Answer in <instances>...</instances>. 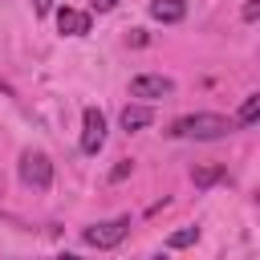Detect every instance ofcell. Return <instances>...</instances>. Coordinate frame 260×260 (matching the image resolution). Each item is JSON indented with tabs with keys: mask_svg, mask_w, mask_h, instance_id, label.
Wrapping results in <instances>:
<instances>
[{
	"mask_svg": "<svg viewBox=\"0 0 260 260\" xmlns=\"http://www.w3.org/2000/svg\"><path fill=\"white\" fill-rule=\"evenodd\" d=\"M236 130L232 118L223 114H187V118H175L171 122V138H195V142H211V138H228Z\"/></svg>",
	"mask_w": 260,
	"mask_h": 260,
	"instance_id": "1",
	"label": "cell"
},
{
	"mask_svg": "<svg viewBox=\"0 0 260 260\" xmlns=\"http://www.w3.org/2000/svg\"><path fill=\"white\" fill-rule=\"evenodd\" d=\"M126 236H130V215H118V219L89 223V228L81 232V244H89V248H118Z\"/></svg>",
	"mask_w": 260,
	"mask_h": 260,
	"instance_id": "2",
	"label": "cell"
},
{
	"mask_svg": "<svg viewBox=\"0 0 260 260\" xmlns=\"http://www.w3.org/2000/svg\"><path fill=\"white\" fill-rule=\"evenodd\" d=\"M16 171H20V183L32 187V191H49V183H53V162H49V154H41V150H24Z\"/></svg>",
	"mask_w": 260,
	"mask_h": 260,
	"instance_id": "3",
	"label": "cell"
},
{
	"mask_svg": "<svg viewBox=\"0 0 260 260\" xmlns=\"http://www.w3.org/2000/svg\"><path fill=\"white\" fill-rule=\"evenodd\" d=\"M171 93H175V81L162 73H138L130 81V98H142V102H162Z\"/></svg>",
	"mask_w": 260,
	"mask_h": 260,
	"instance_id": "4",
	"label": "cell"
},
{
	"mask_svg": "<svg viewBox=\"0 0 260 260\" xmlns=\"http://www.w3.org/2000/svg\"><path fill=\"white\" fill-rule=\"evenodd\" d=\"M102 146H106V114L98 106H85V114H81V150L98 154Z\"/></svg>",
	"mask_w": 260,
	"mask_h": 260,
	"instance_id": "5",
	"label": "cell"
},
{
	"mask_svg": "<svg viewBox=\"0 0 260 260\" xmlns=\"http://www.w3.org/2000/svg\"><path fill=\"white\" fill-rule=\"evenodd\" d=\"M57 28H61L65 37H85V32H89V12H81V8H61V12H57Z\"/></svg>",
	"mask_w": 260,
	"mask_h": 260,
	"instance_id": "6",
	"label": "cell"
},
{
	"mask_svg": "<svg viewBox=\"0 0 260 260\" xmlns=\"http://www.w3.org/2000/svg\"><path fill=\"white\" fill-rule=\"evenodd\" d=\"M150 16L162 24H179L187 16V0H150Z\"/></svg>",
	"mask_w": 260,
	"mask_h": 260,
	"instance_id": "7",
	"label": "cell"
},
{
	"mask_svg": "<svg viewBox=\"0 0 260 260\" xmlns=\"http://www.w3.org/2000/svg\"><path fill=\"white\" fill-rule=\"evenodd\" d=\"M154 122V110L150 106H126L122 110V130H142Z\"/></svg>",
	"mask_w": 260,
	"mask_h": 260,
	"instance_id": "8",
	"label": "cell"
},
{
	"mask_svg": "<svg viewBox=\"0 0 260 260\" xmlns=\"http://www.w3.org/2000/svg\"><path fill=\"white\" fill-rule=\"evenodd\" d=\"M256 114H260V93H248V98H244V106H240L236 126H252V122H256Z\"/></svg>",
	"mask_w": 260,
	"mask_h": 260,
	"instance_id": "9",
	"label": "cell"
},
{
	"mask_svg": "<svg viewBox=\"0 0 260 260\" xmlns=\"http://www.w3.org/2000/svg\"><path fill=\"white\" fill-rule=\"evenodd\" d=\"M228 171L223 167H199V171H191V179H195V187H211V183H219Z\"/></svg>",
	"mask_w": 260,
	"mask_h": 260,
	"instance_id": "10",
	"label": "cell"
},
{
	"mask_svg": "<svg viewBox=\"0 0 260 260\" xmlns=\"http://www.w3.org/2000/svg\"><path fill=\"white\" fill-rule=\"evenodd\" d=\"M195 240H199V228H183V232L167 236V248H191Z\"/></svg>",
	"mask_w": 260,
	"mask_h": 260,
	"instance_id": "11",
	"label": "cell"
},
{
	"mask_svg": "<svg viewBox=\"0 0 260 260\" xmlns=\"http://www.w3.org/2000/svg\"><path fill=\"white\" fill-rule=\"evenodd\" d=\"M256 16H260V0H248L244 4V20H256Z\"/></svg>",
	"mask_w": 260,
	"mask_h": 260,
	"instance_id": "12",
	"label": "cell"
},
{
	"mask_svg": "<svg viewBox=\"0 0 260 260\" xmlns=\"http://www.w3.org/2000/svg\"><path fill=\"white\" fill-rule=\"evenodd\" d=\"M126 175H130V162H118V167H114V171H110V179H114V183H122V179H126Z\"/></svg>",
	"mask_w": 260,
	"mask_h": 260,
	"instance_id": "13",
	"label": "cell"
},
{
	"mask_svg": "<svg viewBox=\"0 0 260 260\" xmlns=\"http://www.w3.org/2000/svg\"><path fill=\"white\" fill-rule=\"evenodd\" d=\"M32 12H37V16H49V12H53V0H32Z\"/></svg>",
	"mask_w": 260,
	"mask_h": 260,
	"instance_id": "14",
	"label": "cell"
},
{
	"mask_svg": "<svg viewBox=\"0 0 260 260\" xmlns=\"http://www.w3.org/2000/svg\"><path fill=\"white\" fill-rule=\"evenodd\" d=\"M114 4H118V0H89V8H93V12H110Z\"/></svg>",
	"mask_w": 260,
	"mask_h": 260,
	"instance_id": "15",
	"label": "cell"
}]
</instances>
